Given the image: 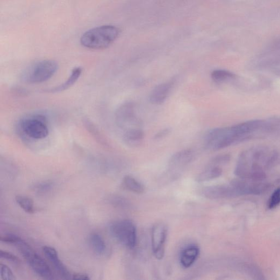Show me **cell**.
Instances as JSON below:
<instances>
[{"instance_id": "obj_22", "label": "cell", "mask_w": 280, "mask_h": 280, "mask_svg": "<svg viewBox=\"0 0 280 280\" xmlns=\"http://www.w3.org/2000/svg\"><path fill=\"white\" fill-rule=\"evenodd\" d=\"M280 204V188L275 191L271 196L269 203V207L270 209H274Z\"/></svg>"}, {"instance_id": "obj_19", "label": "cell", "mask_w": 280, "mask_h": 280, "mask_svg": "<svg viewBox=\"0 0 280 280\" xmlns=\"http://www.w3.org/2000/svg\"><path fill=\"white\" fill-rule=\"evenodd\" d=\"M212 79L216 83H223L225 82L234 79L236 74L227 70H216L211 73Z\"/></svg>"}, {"instance_id": "obj_10", "label": "cell", "mask_w": 280, "mask_h": 280, "mask_svg": "<svg viewBox=\"0 0 280 280\" xmlns=\"http://www.w3.org/2000/svg\"><path fill=\"white\" fill-rule=\"evenodd\" d=\"M43 251L45 256L53 264L61 275L67 278L71 275L65 265L61 261L56 250L49 246H45Z\"/></svg>"}, {"instance_id": "obj_4", "label": "cell", "mask_w": 280, "mask_h": 280, "mask_svg": "<svg viewBox=\"0 0 280 280\" xmlns=\"http://www.w3.org/2000/svg\"><path fill=\"white\" fill-rule=\"evenodd\" d=\"M58 69V64L56 61H40L27 70L23 76L24 80L31 84L43 83L50 79Z\"/></svg>"}, {"instance_id": "obj_1", "label": "cell", "mask_w": 280, "mask_h": 280, "mask_svg": "<svg viewBox=\"0 0 280 280\" xmlns=\"http://www.w3.org/2000/svg\"><path fill=\"white\" fill-rule=\"evenodd\" d=\"M120 32L115 26H98L86 32L81 38V44L90 49H105L118 37Z\"/></svg>"}, {"instance_id": "obj_24", "label": "cell", "mask_w": 280, "mask_h": 280, "mask_svg": "<svg viewBox=\"0 0 280 280\" xmlns=\"http://www.w3.org/2000/svg\"><path fill=\"white\" fill-rule=\"evenodd\" d=\"M0 257L12 262L19 263L20 262L19 259L16 256L13 255L10 252L3 250L0 251Z\"/></svg>"}, {"instance_id": "obj_25", "label": "cell", "mask_w": 280, "mask_h": 280, "mask_svg": "<svg viewBox=\"0 0 280 280\" xmlns=\"http://www.w3.org/2000/svg\"><path fill=\"white\" fill-rule=\"evenodd\" d=\"M113 202H114L117 206L125 208L129 206V203L127 201L124 199H122V198L121 197H116V199H115Z\"/></svg>"}, {"instance_id": "obj_21", "label": "cell", "mask_w": 280, "mask_h": 280, "mask_svg": "<svg viewBox=\"0 0 280 280\" xmlns=\"http://www.w3.org/2000/svg\"><path fill=\"white\" fill-rule=\"evenodd\" d=\"M1 268V277L3 279L15 280L16 277L13 274L11 269L8 265L2 263L0 264Z\"/></svg>"}, {"instance_id": "obj_20", "label": "cell", "mask_w": 280, "mask_h": 280, "mask_svg": "<svg viewBox=\"0 0 280 280\" xmlns=\"http://www.w3.org/2000/svg\"><path fill=\"white\" fill-rule=\"evenodd\" d=\"M16 201L19 207L27 213H34V204L31 198L23 195H18L16 197Z\"/></svg>"}, {"instance_id": "obj_9", "label": "cell", "mask_w": 280, "mask_h": 280, "mask_svg": "<svg viewBox=\"0 0 280 280\" xmlns=\"http://www.w3.org/2000/svg\"><path fill=\"white\" fill-rule=\"evenodd\" d=\"M194 152L192 149L182 150L174 154L169 161V168L172 171L180 170L186 167L193 161Z\"/></svg>"}, {"instance_id": "obj_8", "label": "cell", "mask_w": 280, "mask_h": 280, "mask_svg": "<svg viewBox=\"0 0 280 280\" xmlns=\"http://www.w3.org/2000/svg\"><path fill=\"white\" fill-rule=\"evenodd\" d=\"M167 228L162 223L156 224L152 229V248L155 257L161 259L165 256Z\"/></svg>"}, {"instance_id": "obj_7", "label": "cell", "mask_w": 280, "mask_h": 280, "mask_svg": "<svg viewBox=\"0 0 280 280\" xmlns=\"http://www.w3.org/2000/svg\"><path fill=\"white\" fill-rule=\"evenodd\" d=\"M115 121L118 127L125 131L140 128L141 122L136 117L135 106L131 102H126L117 109L115 112Z\"/></svg>"}, {"instance_id": "obj_5", "label": "cell", "mask_w": 280, "mask_h": 280, "mask_svg": "<svg viewBox=\"0 0 280 280\" xmlns=\"http://www.w3.org/2000/svg\"><path fill=\"white\" fill-rule=\"evenodd\" d=\"M112 236L124 247L133 249L137 242L136 228L133 222L128 220L114 222L110 227Z\"/></svg>"}, {"instance_id": "obj_27", "label": "cell", "mask_w": 280, "mask_h": 280, "mask_svg": "<svg viewBox=\"0 0 280 280\" xmlns=\"http://www.w3.org/2000/svg\"><path fill=\"white\" fill-rule=\"evenodd\" d=\"M72 278L74 279H79V280H88L90 279V278L87 275L81 274V273H76V274H73L72 276Z\"/></svg>"}, {"instance_id": "obj_14", "label": "cell", "mask_w": 280, "mask_h": 280, "mask_svg": "<svg viewBox=\"0 0 280 280\" xmlns=\"http://www.w3.org/2000/svg\"><path fill=\"white\" fill-rule=\"evenodd\" d=\"M145 138V133L141 128L127 130L125 131L124 140L131 147L139 146Z\"/></svg>"}, {"instance_id": "obj_16", "label": "cell", "mask_w": 280, "mask_h": 280, "mask_svg": "<svg viewBox=\"0 0 280 280\" xmlns=\"http://www.w3.org/2000/svg\"><path fill=\"white\" fill-rule=\"evenodd\" d=\"M90 243L93 250L97 254L102 255L106 250V245L102 237L97 233H93L90 237Z\"/></svg>"}, {"instance_id": "obj_6", "label": "cell", "mask_w": 280, "mask_h": 280, "mask_svg": "<svg viewBox=\"0 0 280 280\" xmlns=\"http://www.w3.org/2000/svg\"><path fill=\"white\" fill-rule=\"evenodd\" d=\"M18 250L37 275L45 279L53 278L52 272L49 265L36 254L28 243L23 244Z\"/></svg>"}, {"instance_id": "obj_3", "label": "cell", "mask_w": 280, "mask_h": 280, "mask_svg": "<svg viewBox=\"0 0 280 280\" xmlns=\"http://www.w3.org/2000/svg\"><path fill=\"white\" fill-rule=\"evenodd\" d=\"M20 132L32 140H39L49 135V128L45 115L35 114L28 116L20 121Z\"/></svg>"}, {"instance_id": "obj_28", "label": "cell", "mask_w": 280, "mask_h": 280, "mask_svg": "<svg viewBox=\"0 0 280 280\" xmlns=\"http://www.w3.org/2000/svg\"><path fill=\"white\" fill-rule=\"evenodd\" d=\"M51 187V184L49 183H44L42 184H41V185L37 188L39 191H42V192H44V191H46L47 190H49Z\"/></svg>"}, {"instance_id": "obj_15", "label": "cell", "mask_w": 280, "mask_h": 280, "mask_svg": "<svg viewBox=\"0 0 280 280\" xmlns=\"http://www.w3.org/2000/svg\"><path fill=\"white\" fill-rule=\"evenodd\" d=\"M83 68L81 67H74L71 71L70 76L67 79L64 84L58 87L50 89V90H48L47 92L54 93L63 92L67 90V89H69L76 83L77 81L80 77L82 73H83Z\"/></svg>"}, {"instance_id": "obj_23", "label": "cell", "mask_w": 280, "mask_h": 280, "mask_svg": "<svg viewBox=\"0 0 280 280\" xmlns=\"http://www.w3.org/2000/svg\"><path fill=\"white\" fill-rule=\"evenodd\" d=\"M20 237L13 234H8L1 236V241L3 243L15 245L20 239Z\"/></svg>"}, {"instance_id": "obj_18", "label": "cell", "mask_w": 280, "mask_h": 280, "mask_svg": "<svg viewBox=\"0 0 280 280\" xmlns=\"http://www.w3.org/2000/svg\"><path fill=\"white\" fill-rule=\"evenodd\" d=\"M222 174V170L218 167H211L204 171L196 177L198 182H204L215 179Z\"/></svg>"}, {"instance_id": "obj_2", "label": "cell", "mask_w": 280, "mask_h": 280, "mask_svg": "<svg viewBox=\"0 0 280 280\" xmlns=\"http://www.w3.org/2000/svg\"><path fill=\"white\" fill-rule=\"evenodd\" d=\"M235 126L211 130L205 138V146L211 151L226 148L242 142Z\"/></svg>"}, {"instance_id": "obj_17", "label": "cell", "mask_w": 280, "mask_h": 280, "mask_svg": "<svg viewBox=\"0 0 280 280\" xmlns=\"http://www.w3.org/2000/svg\"><path fill=\"white\" fill-rule=\"evenodd\" d=\"M123 184L126 189L134 193H142L145 190L144 186L131 176H126L123 180Z\"/></svg>"}, {"instance_id": "obj_12", "label": "cell", "mask_w": 280, "mask_h": 280, "mask_svg": "<svg viewBox=\"0 0 280 280\" xmlns=\"http://www.w3.org/2000/svg\"><path fill=\"white\" fill-rule=\"evenodd\" d=\"M200 250L195 245H191L184 249L180 255V263L184 268H188L192 266L199 255Z\"/></svg>"}, {"instance_id": "obj_11", "label": "cell", "mask_w": 280, "mask_h": 280, "mask_svg": "<svg viewBox=\"0 0 280 280\" xmlns=\"http://www.w3.org/2000/svg\"><path fill=\"white\" fill-rule=\"evenodd\" d=\"M172 86L171 82L156 86L149 95L150 102L153 105L162 104L167 100Z\"/></svg>"}, {"instance_id": "obj_26", "label": "cell", "mask_w": 280, "mask_h": 280, "mask_svg": "<svg viewBox=\"0 0 280 280\" xmlns=\"http://www.w3.org/2000/svg\"><path fill=\"white\" fill-rule=\"evenodd\" d=\"M170 133V129H166L163 130V131H161L159 133H157L155 136H154V139L157 140H161L163 139L164 138L166 137V136Z\"/></svg>"}, {"instance_id": "obj_13", "label": "cell", "mask_w": 280, "mask_h": 280, "mask_svg": "<svg viewBox=\"0 0 280 280\" xmlns=\"http://www.w3.org/2000/svg\"><path fill=\"white\" fill-rule=\"evenodd\" d=\"M204 196L210 199H217L231 196L230 187L213 186L204 188L203 190Z\"/></svg>"}]
</instances>
